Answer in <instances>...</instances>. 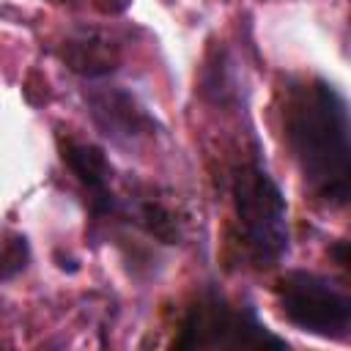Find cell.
<instances>
[{"label":"cell","mask_w":351,"mask_h":351,"mask_svg":"<svg viewBox=\"0 0 351 351\" xmlns=\"http://www.w3.org/2000/svg\"><path fill=\"white\" fill-rule=\"evenodd\" d=\"M58 58L69 71L85 80H104L121 66V44H115L107 33L93 27H80L58 49Z\"/></svg>","instance_id":"52a82bcc"},{"label":"cell","mask_w":351,"mask_h":351,"mask_svg":"<svg viewBox=\"0 0 351 351\" xmlns=\"http://www.w3.org/2000/svg\"><path fill=\"white\" fill-rule=\"evenodd\" d=\"M230 203L247 258L258 269L277 266L291 247L288 200L261 159H244L230 170Z\"/></svg>","instance_id":"7a4b0ae2"},{"label":"cell","mask_w":351,"mask_h":351,"mask_svg":"<svg viewBox=\"0 0 351 351\" xmlns=\"http://www.w3.org/2000/svg\"><path fill=\"white\" fill-rule=\"evenodd\" d=\"M277 304L288 324L296 329L324 337V340H346L351 332V296L335 280L315 271H288L280 277Z\"/></svg>","instance_id":"277c9868"},{"label":"cell","mask_w":351,"mask_h":351,"mask_svg":"<svg viewBox=\"0 0 351 351\" xmlns=\"http://www.w3.org/2000/svg\"><path fill=\"white\" fill-rule=\"evenodd\" d=\"M30 244L19 233H8L0 239V280H11L27 269Z\"/></svg>","instance_id":"ba28073f"},{"label":"cell","mask_w":351,"mask_h":351,"mask_svg":"<svg viewBox=\"0 0 351 351\" xmlns=\"http://www.w3.org/2000/svg\"><path fill=\"white\" fill-rule=\"evenodd\" d=\"M85 101L93 123L112 143H137L143 137H151L156 129V121L148 112V107L140 104L134 93L118 85L93 88L90 93H85Z\"/></svg>","instance_id":"5b68a950"},{"label":"cell","mask_w":351,"mask_h":351,"mask_svg":"<svg viewBox=\"0 0 351 351\" xmlns=\"http://www.w3.org/2000/svg\"><path fill=\"white\" fill-rule=\"evenodd\" d=\"M60 156H63L66 167L74 173V178L80 181V186L88 197L90 214L96 219L118 217L121 208H123V197L112 186L115 173H112V165H110L107 154L93 143L66 140L60 145Z\"/></svg>","instance_id":"8992f818"},{"label":"cell","mask_w":351,"mask_h":351,"mask_svg":"<svg viewBox=\"0 0 351 351\" xmlns=\"http://www.w3.org/2000/svg\"><path fill=\"white\" fill-rule=\"evenodd\" d=\"M282 134L293 165L329 208H346L351 197V118L337 85L324 77H296L282 93Z\"/></svg>","instance_id":"6da1fadb"},{"label":"cell","mask_w":351,"mask_h":351,"mask_svg":"<svg viewBox=\"0 0 351 351\" xmlns=\"http://www.w3.org/2000/svg\"><path fill=\"white\" fill-rule=\"evenodd\" d=\"M173 348L195 351V348H288L285 337L274 335L252 304L230 302L219 288L206 285L195 293L189 307L181 315L178 335L173 337Z\"/></svg>","instance_id":"3957f363"}]
</instances>
